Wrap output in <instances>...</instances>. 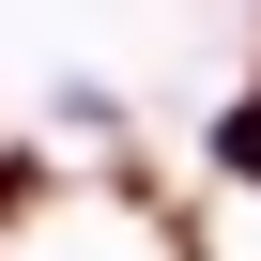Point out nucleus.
I'll use <instances>...</instances> for the list:
<instances>
[{
	"label": "nucleus",
	"instance_id": "obj_1",
	"mask_svg": "<svg viewBox=\"0 0 261 261\" xmlns=\"http://www.w3.org/2000/svg\"><path fill=\"white\" fill-rule=\"evenodd\" d=\"M215 169H230V185H261V77H246V108L215 123Z\"/></svg>",
	"mask_w": 261,
	"mask_h": 261
}]
</instances>
